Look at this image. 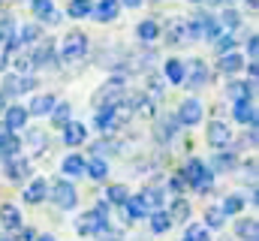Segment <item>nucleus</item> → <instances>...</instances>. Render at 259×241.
I'll return each mask as SVG.
<instances>
[{
    "label": "nucleus",
    "instance_id": "1",
    "mask_svg": "<svg viewBox=\"0 0 259 241\" xmlns=\"http://www.w3.org/2000/svg\"><path fill=\"white\" fill-rule=\"evenodd\" d=\"M109 229V202H100L97 208H91L88 214L78 217L75 232L78 235H103Z\"/></svg>",
    "mask_w": 259,
    "mask_h": 241
},
{
    "label": "nucleus",
    "instance_id": "2",
    "mask_svg": "<svg viewBox=\"0 0 259 241\" xmlns=\"http://www.w3.org/2000/svg\"><path fill=\"white\" fill-rule=\"evenodd\" d=\"M178 175L184 178V184H187V187H193V190H202V193H205V190L211 187V181H214V172H211V169H208L202 160H196V157L184 163V169H181Z\"/></svg>",
    "mask_w": 259,
    "mask_h": 241
},
{
    "label": "nucleus",
    "instance_id": "3",
    "mask_svg": "<svg viewBox=\"0 0 259 241\" xmlns=\"http://www.w3.org/2000/svg\"><path fill=\"white\" fill-rule=\"evenodd\" d=\"M124 100V82L115 75V78H109L97 94H94V106H97V112L100 109H112V106H118Z\"/></svg>",
    "mask_w": 259,
    "mask_h": 241
},
{
    "label": "nucleus",
    "instance_id": "4",
    "mask_svg": "<svg viewBox=\"0 0 259 241\" xmlns=\"http://www.w3.org/2000/svg\"><path fill=\"white\" fill-rule=\"evenodd\" d=\"M52 202L61 208V211H72L78 205V193L69 181H55L52 184Z\"/></svg>",
    "mask_w": 259,
    "mask_h": 241
},
{
    "label": "nucleus",
    "instance_id": "5",
    "mask_svg": "<svg viewBox=\"0 0 259 241\" xmlns=\"http://www.w3.org/2000/svg\"><path fill=\"white\" fill-rule=\"evenodd\" d=\"M84 49H88V36H84L81 30H72V33H66L64 36L61 60H64V63H72V60H78L81 55H84Z\"/></svg>",
    "mask_w": 259,
    "mask_h": 241
},
{
    "label": "nucleus",
    "instance_id": "6",
    "mask_svg": "<svg viewBox=\"0 0 259 241\" xmlns=\"http://www.w3.org/2000/svg\"><path fill=\"white\" fill-rule=\"evenodd\" d=\"M202 115H205V109H202V103L196 100V97H187L184 103H181V109H178V124L181 127H196L199 120H202Z\"/></svg>",
    "mask_w": 259,
    "mask_h": 241
},
{
    "label": "nucleus",
    "instance_id": "7",
    "mask_svg": "<svg viewBox=\"0 0 259 241\" xmlns=\"http://www.w3.org/2000/svg\"><path fill=\"white\" fill-rule=\"evenodd\" d=\"M36 88V78L33 75H18V72H9L3 78V97H12V94H24V91H33Z\"/></svg>",
    "mask_w": 259,
    "mask_h": 241
},
{
    "label": "nucleus",
    "instance_id": "8",
    "mask_svg": "<svg viewBox=\"0 0 259 241\" xmlns=\"http://www.w3.org/2000/svg\"><path fill=\"white\" fill-rule=\"evenodd\" d=\"M229 142H232V133H229V127H226L223 120L214 118L211 124H208V145H211V148H217V151H223Z\"/></svg>",
    "mask_w": 259,
    "mask_h": 241
},
{
    "label": "nucleus",
    "instance_id": "9",
    "mask_svg": "<svg viewBox=\"0 0 259 241\" xmlns=\"http://www.w3.org/2000/svg\"><path fill=\"white\" fill-rule=\"evenodd\" d=\"M232 118L238 124H244V127H256V106H253V100H238L232 106Z\"/></svg>",
    "mask_w": 259,
    "mask_h": 241
},
{
    "label": "nucleus",
    "instance_id": "10",
    "mask_svg": "<svg viewBox=\"0 0 259 241\" xmlns=\"http://www.w3.org/2000/svg\"><path fill=\"white\" fill-rule=\"evenodd\" d=\"M27 118H30V115H27L24 106H9L6 115H3V127H6L9 133H15V130H21V127L27 124Z\"/></svg>",
    "mask_w": 259,
    "mask_h": 241
},
{
    "label": "nucleus",
    "instance_id": "11",
    "mask_svg": "<svg viewBox=\"0 0 259 241\" xmlns=\"http://www.w3.org/2000/svg\"><path fill=\"white\" fill-rule=\"evenodd\" d=\"M226 94L238 103V100H253V94H256V78H247V82H232L229 88H226Z\"/></svg>",
    "mask_w": 259,
    "mask_h": 241
},
{
    "label": "nucleus",
    "instance_id": "12",
    "mask_svg": "<svg viewBox=\"0 0 259 241\" xmlns=\"http://www.w3.org/2000/svg\"><path fill=\"white\" fill-rule=\"evenodd\" d=\"M208 82V66H205V60L196 58L193 63H190V75H184V85L193 91V88H202Z\"/></svg>",
    "mask_w": 259,
    "mask_h": 241
},
{
    "label": "nucleus",
    "instance_id": "13",
    "mask_svg": "<svg viewBox=\"0 0 259 241\" xmlns=\"http://www.w3.org/2000/svg\"><path fill=\"white\" fill-rule=\"evenodd\" d=\"M178 118L175 115H169V118H160L157 120V127H154V136H157V142H169V139H175V133H178Z\"/></svg>",
    "mask_w": 259,
    "mask_h": 241
},
{
    "label": "nucleus",
    "instance_id": "14",
    "mask_svg": "<svg viewBox=\"0 0 259 241\" xmlns=\"http://www.w3.org/2000/svg\"><path fill=\"white\" fill-rule=\"evenodd\" d=\"M46 196H49V181H46V178L30 181V187L24 190V202H27V205H39Z\"/></svg>",
    "mask_w": 259,
    "mask_h": 241
},
{
    "label": "nucleus",
    "instance_id": "15",
    "mask_svg": "<svg viewBox=\"0 0 259 241\" xmlns=\"http://www.w3.org/2000/svg\"><path fill=\"white\" fill-rule=\"evenodd\" d=\"M30 175V163L27 160H21V157H12V160H6V178L9 181H24Z\"/></svg>",
    "mask_w": 259,
    "mask_h": 241
},
{
    "label": "nucleus",
    "instance_id": "16",
    "mask_svg": "<svg viewBox=\"0 0 259 241\" xmlns=\"http://www.w3.org/2000/svg\"><path fill=\"white\" fill-rule=\"evenodd\" d=\"M58 106L55 94H42V97H33L30 106H27V115H52V109Z\"/></svg>",
    "mask_w": 259,
    "mask_h": 241
},
{
    "label": "nucleus",
    "instance_id": "17",
    "mask_svg": "<svg viewBox=\"0 0 259 241\" xmlns=\"http://www.w3.org/2000/svg\"><path fill=\"white\" fill-rule=\"evenodd\" d=\"M118 9H121L118 0H100V3L91 9V15H94L97 21H112V18H118Z\"/></svg>",
    "mask_w": 259,
    "mask_h": 241
},
{
    "label": "nucleus",
    "instance_id": "18",
    "mask_svg": "<svg viewBox=\"0 0 259 241\" xmlns=\"http://www.w3.org/2000/svg\"><path fill=\"white\" fill-rule=\"evenodd\" d=\"M88 139V130H84V124H78V120H69L64 127V142L69 148H75V145H81Z\"/></svg>",
    "mask_w": 259,
    "mask_h": 241
},
{
    "label": "nucleus",
    "instance_id": "19",
    "mask_svg": "<svg viewBox=\"0 0 259 241\" xmlns=\"http://www.w3.org/2000/svg\"><path fill=\"white\" fill-rule=\"evenodd\" d=\"M235 166H238V157L232 151H217L211 160V172H232Z\"/></svg>",
    "mask_w": 259,
    "mask_h": 241
},
{
    "label": "nucleus",
    "instance_id": "20",
    "mask_svg": "<svg viewBox=\"0 0 259 241\" xmlns=\"http://www.w3.org/2000/svg\"><path fill=\"white\" fill-rule=\"evenodd\" d=\"M30 9L39 21H58V12H55V0H30Z\"/></svg>",
    "mask_w": 259,
    "mask_h": 241
},
{
    "label": "nucleus",
    "instance_id": "21",
    "mask_svg": "<svg viewBox=\"0 0 259 241\" xmlns=\"http://www.w3.org/2000/svg\"><path fill=\"white\" fill-rule=\"evenodd\" d=\"M235 235L241 241H256L259 238V223L253 217H241V220L235 223Z\"/></svg>",
    "mask_w": 259,
    "mask_h": 241
},
{
    "label": "nucleus",
    "instance_id": "22",
    "mask_svg": "<svg viewBox=\"0 0 259 241\" xmlns=\"http://www.w3.org/2000/svg\"><path fill=\"white\" fill-rule=\"evenodd\" d=\"M18 151H21V139H18L15 133H6V136L0 139V157H3V163L12 160V157H18Z\"/></svg>",
    "mask_w": 259,
    "mask_h": 241
},
{
    "label": "nucleus",
    "instance_id": "23",
    "mask_svg": "<svg viewBox=\"0 0 259 241\" xmlns=\"http://www.w3.org/2000/svg\"><path fill=\"white\" fill-rule=\"evenodd\" d=\"M163 75H166V82H172V85H184V75H187V66L181 63V60H166V66H163Z\"/></svg>",
    "mask_w": 259,
    "mask_h": 241
},
{
    "label": "nucleus",
    "instance_id": "24",
    "mask_svg": "<svg viewBox=\"0 0 259 241\" xmlns=\"http://www.w3.org/2000/svg\"><path fill=\"white\" fill-rule=\"evenodd\" d=\"M241 66H244V58H241L238 52H229V55H223V58L217 60V69H220V72H226V75L241 72Z\"/></svg>",
    "mask_w": 259,
    "mask_h": 241
},
{
    "label": "nucleus",
    "instance_id": "25",
    "mask_svg": "<svg viewBox=\"0 0 259 241\" xmlns=\"http://www.w3.org/2000/svg\"><path fill=\"white\" fill-rule=\"evenodd\" d=\"M166 39H169L172 46H178V43H187V39H190V36H187V21L175 18V21L166 27Z\"/></svg>",
    "mask_w": 259,
    "mask_h": 241
},
{
    "label": "nucleus",
    "instance_id": "26",
    "mask_svg": "<svg viewBox=\"0 0 259 241\" xmlns=\"http://www.w3.org/2000/svg\"><path fill=\"white\" fill-rule=\"evenodd\" d=\"M0 223L6 229H21V211L15 205H0Z\"/></svg>",
    "mask_w": 259,
    "mask_h": 241
},
{
    "label": "nucleus",
    "instance_id": "27",
    "mask_svg": "<svg viewBox=\"0 0 259 241\" xmlns=\"http://www.w3.org/2000/svg\"><path fill=\"white\" fill-rule=\"evenodd\" d=\"M30 58H33V66L55 63V43H52V39H49V43H42L39 49H33V52H30Z\"/></svg>",
    "mask_w": 259,
    "mask_h": 241
},
{
    "label": "nucleus",
    "instance_id": "28",
    "mask_svg": "<svg viewBox=\"0 0 259 241\" xmlns=\"http://www.w3.org/2000/svg\"><path fill=\"white\" fill-rule=\"evenodd\" d=\"M124 208H127V214H130V217H145V214L151 211V205H148V199H145L142 193H139V196H130Z\"/></svg>",
    "mask_w": 259,
    "mask_h": 241
},
{
    "label": "nucleus",
    "instance_id": "29",
    "mask_svg": "<svg viewBox=\"0 0 259 241\" xmlns=\"http://www.w3.org/2000/svg\"><path fill=\"white\" fill-rule=\"evenodd\" d=\"M136 36H139V39H145V43H151V39H157V36H160V24H157V21H151V18H145V21H139V24H136Z\"/></svg>",
    "mask_w": 259,
    "mask_h": 241
},
{
    "label": "nucleus",
    "instance_id": "30",
    "mask_svg": "<svg viewBox=\"0 0 259 241\" xmlns=\"http://www.w3.org/2000/svg\"><path fill=\"white\" fill-rule=\"evenodd\" d=\"M84 172H88V178H94V181H106L109 166H106V160H103V157H94L91 163H84Z\"/></svg>",
    "mask_w": 259,
    "mask_h": 241
},
{
    "label": "nucleus",
    "instance_id": "31",
    "mask_svg": "<svg viewBox=\"0 0 259 241\" xmlns=\"http://www.w3.org/2000/svg\"><path fill=\"white\" fill-rule=\"evenodd\" d=\"M61 172H64V175H72V178L84 175V160H81L78 154H69L64 163H61Z\"/></svg>",
    "mask_w": 259,
    "mask_h": 241
},
{
    "label": "nucleus",
    "instance_id": "32",
    "mask_svg": "<svg viewBox=\"0 0 259 241\" xmlns=\"http://www.w3.org/2000/svg\"><path fill=\"white\" fill-rule=\"evenodd\" d=\"M166 214H169L172 223H184V220L190 217V202H187V199H175V202H172V211H166Z\"/></svg>",
    "mask_w": 259,
    "mask_h": 241
},
{
    "label": "nucleus",
    "instance_id": "33",
    "mask_svg": "<svg viewBox=\"0 0 259 241\" xmlns=\"http://www.w3.org/2000/svg\"><path fill=\"white\" fill-rule=\"evenodd\" d=\"M169 229H172L169 214H166V211H154V214H151V232H154V235H163V232H169Z\"/></svg>",
    "mask_w": 259,
    "mask_h": 241
},
{
    "label": "nucleus",
    "instance_id": "34",
    "mask_svg": "<svg viewBox=\"0 0 259 241\" xmlns=\"http://www.w3.org/2000/svg\"><path fill=\"white\" fill-rule=\"evenodd\" d=\"M241 208H244V196L241 193H232V196H226L223 199V205H220V211L229 217V214H241Z\"/></svg>",
    "mask_w": 259,
    "mask_h": 241
},
{
    "label": "nucleus",
    "instance_id": "35",
    "mask_svg": "<svg viewBox=\"0 0 259 241\" xmlns=\"http://www.w3.org/2000/svg\"><path fill=\"white\" fill-rule=\"evenodd\" d=\"M91 9H94L91 0H69V6H66L69 18H84V15H91Z\"/></svg>",
    "mask_w": 259,
    "mask_h": 241
},
{
    "label": "nucleus",
    "instance_id": "36",
    "mask_svg": "<svg viewBox=\"0 0 259 241\" xmlns=\"http://www.w3.org/2000/svg\"><path fill=\"white\" fill-rule=\"evenodd\" d=\"M106 196H109V202H112V205H127V199H130V190L124 187V184H112Z\"/></svg>",
    "mask_w": 259,
    "mask_h": 241
},
{
    "label": "nucleus",
    "instance_id": "37",
    "mask_svg": "<svg viewBox=\"0 0 259 241\" xmlns=\"http://www.w3.org/2000/svg\"><path fill=\"white\" fill-rule=\"evenodd\" d=\"M94 124H97V130H100V133H109L112 127H118V124H115V115H112V109H100Z\"/></svg>",
    "mask_w": 259,
    "mask_h": 241
},
{
    "label": "nucleus",
    "instance_id": "38",
    "mask_svg": "<svg viewBox=\"0 0 259 241\" xmlns=\"http://www.w3.org/2000/svg\"><path fill=\"white\" fill-rule=\"evenodd\" d=\"M52 124L61 127V130L69 124V103H58V106L52 109Z\"/></svg>",
    "mask_w": 259,
    "mask_h": 241
},
{
    "label": "nucleus",
    "instance_id": "39",
    "mask_svg": "<svg viewBox=\"0 0 259 241\" xmlns=\"http://www.w3.org/2000/svg\"><path fill=\"white\" fill-rule=\"evenodd\" d=\"M217 21H220V27H223V30H235V27L241 24V15H238L235 9H223V15H220Z\"/></svg>",
    "mask_w": 259,
    "mask_h": 241
},
{
    "label": "nucleus",
    "instance_id": "40",
    "mask_svg": "<svg viewBox=\"0 0 259 241\" xmlns=\"http://www.w3.org/2000/svg\"><path fill=\"white\" fill-rule=\"evenodd\" d=\"M223 220H226V214H223L220 208H208V211H205V229H208V226H211V229H220Z\"/></svg>",
    "mask_w": 259,
    "mask_h": 241
},
{
    "label": "nucleus",
    "instance_id": "41",
    "mask_svg": "<svg viewBox=\"0 0 259 241\" xmlns=\"http://www.w3.org/2000/svg\"><path fill=\"white\" fill-rule=\"evenodd\" d=\"M184 241H211V235H208V229H205L202 223H193V226H187Z\"/></svg>",
    "mask_w": 259,
    "mask_h": 241
},
{
    "label": "nucleus",
    "instance_id": "42",
    "mask_svg": "<svg viewBox=\"0 0 259 241\" xmlns=\"http://www.w3.org/2000/svg\"><path fill=\"white\" fill-rule=\"evenodd\" d=\"M39 24H27V27H21V33L15 36L18 39V46H24V43H33V39H39Z\"/></svg>",
    "mask_w": 259,
    "mask_h": 241
},
{
    "label": "nucleus",
    "instance_id": "43",
    "mask_svg": "<svg viewBox=\"0 0 259 241\" xmlns=\"http://www.w3.org/2000/svg\"><path fill=\"white\" fill-rule=\"evenodd\" d=\"M232 49H235V39H232V36H226V33H223V36H217V39H214V52H217L220 58H223V55H229Z\"/></svg>",
    "mask_w": 259,
    "mask_h": 241
},
{
    "label": "nucleus",
    "instance_id": "44",
    "mask_svg": "<svg viewBox=\"0 0 259 241\" xmlns=\"http://www.w3.org/2000/svg\"><path fill=\"white\" fill-rule=\"evenodd\" d=\"M12 27H15V21L9 15H0V46H6L12 39Z\"/></svg>",
    "mask_w": 259,
    "mask_h": 241
},
{
    "label": "nucleus",
    "instance_id": "45",
    "mask_svg": "<svg viewBox=\"0 0 259 241\" xmlns=\"http://www.w3.org/2000/svg\"><path fill=\"white\" fill-rule=\"evenodd\" d=\"M27 142L33 145V154H42V148H46V133H42V130H30V133H27Z\"/></svg>",
    "mask_w": 259,
    "mask_h": 241
},
{
    "label": "nucleus",
    "instance_id": "46",
    "mask_svg": "<svg viewBox=\"0 0 259 241\" xmlns=\"http://www.w3.org/2000/svg\"><path fill=\"white\" fill-rule=\"evenodd\" d=\"M244 172H247V181H250V184L256 181V160H253V157H250V160L244 163Z\"/></svg>",
    "mask_w": 259,
    "mask_h": 241
},
{
    "label": "nucleus",
    "instance_id": "47",
    "mask_svg": "<svg viewBox=\"0 0 259 241\" xmlns=\"http://www.w3.org/2000/svg\"><path fill=\"white\" fill-rule=\"evenodd\" d=\"M169 187H172V193H181L187 184H184V178H181V175H172V178H169Z\"/></svg>",
    "mask_w": 259,
    "mask_h": 241
},
{
    "label": "nucleus",
    "instance_id": "48",
    "mask_svg": "<svg viewBox=\"0 0 259 241\" xmlns=\"http://www.w3.org/2000/svg\"><path fill=\"white\" fill-rule=\"evenodd\" d=\"M247 55H250V58H256L259 55V39L256 36H247Z\"/></svg>",
    "mask_w": 259,
    "mask_h": 241
},
{
    "label": "nucleus",
    "instance_id": "49",
    "mask_svg": "<svg viewBox=\"0 0 259 241\" xmlns=\"http://www.w3.org/2000/svg\"><path fill=\"white\" fill-rule=\"evenodd\" d=\"M33 238H36V235H33L30 229H24V232H21V241H33Z\"/></svg>",
    "mask_w": 259,
    "mask_h": 241
},
{
    "label": "nucleus",
    "instance_id": "50",
    "mask_svg": "<svg viewBox=\"0 0 259 241\" xmlns=\"http://www.w3.org/2000/svg\"><path fill=\"white\" fill-rule=\"evenodd\" d=\"M118 3H124V6H142V0H118Z\"/></svg>",
    "mask_w": 259,
    "mask_h": 241
},
{
    "label": "nucleus",
    "instance_id": "51",
    "mask_svg": "<svg viewBox=\"0 0 259 241\" xmlns=\"http://www.w3.org/2000/svg\"><path fill=\"white\" fill-rule=\"evenodd\" d=\"M33 241H58V238H55V235H36Z\"/></svg>",
    "mask_w": 259,
    "mask_h": 241
},
{
    "label": "nucleus",
    "instance_id": "52",
    "mask_svg": "<svg viewBox=\"0 0 259 241\" xmlns=\"http://www.w3.org/2000/svg\"><path fill=\"white\" fill-rule=\"evenodd\" d=\"M3 109H6V97L0 94V112H3Z\"/></svg>",
    "mask_w": 259,
    "mask_h": 241
},
{
    "label": "nucleus",
    "instance_id": "53",
    "mask_svg": "<svg viewBox=\"0 0 259 241\" xmlns=\"http://www.w3.org/2000/svg\"><path fill=\"white\" fill-rule=\"evenodd\" d=\"M6 133H9V130H6V127H3V124H0V139H3V136H6Z\"/></svg>",
    "mask_w": 259,
    "mask_h": 241
},
{
    "label": "nucleus",
    "instance_id": "54",
    "mask_svg": "<svg viewBox=\"0 0 259 241\" xmlns=\"http://www.w3.org/2000/svg\"><path fill=\"white\" fill-rule=\"evenodd\" d=\"M256 3H259V0H247V6H250V9H256Z\"/></svg>",
    "mask_w": 259,
    "mask_h": 241
},
{
    "label": "nucleus",
    "instance_id": "55",
    "mask_svg": "<svg viewBox=\"0 0 259 241\" xmlns=\"http://www.w3.org/2000/svg\"><path fill=\"white\" fill-rule=\"evenodd\" d=\"M208 3H223V0H208Z\"/></svg>",
    "mask_w": 259,
    "mask_h": 241
},
{
    "label": "nucleus",
    "instance_id": "56",
    "mask_svg": "<svg viewBox=\"0 0 259 241\" xmlns=\"http://www.w3.org/2000/svg\"><path fill=\"white\" fill-rule=\"evenodd\" d=\"M0 241H9V238H0Z\"/></svg>",
    "mask_w": 259,
    "mask_h": 241
}]
</instances>
